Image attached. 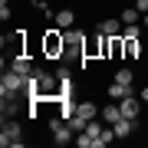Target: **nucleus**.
Returning <instances> with one entry per match:
<instances>
[{"mask_svg": "<svg viewBox=\"0 0 148 148\" xmlns=\"http://www.w3.org/2000/svg\"><path fill=\"white\" fill-rule=\"evenodd\" d=\"M63 86H59V76L46 73V69H33L27 76V99H43V102H53L59 99Z\"/></svg>", "mask_w": 148, "mask_h": 148, "instance_id": "obj_1", "label": "nucleus"}, {"mask_svg": "<svg viewBox=\"0 0 148 148\" xmlns=\"http://www.w3.org/2000/svg\"><path fill=\"white\" fill-rule=\"evenodd\" d=\"M40 53L46 56V59H66V33L56 27H49V30H43V40H40Z\"/></svg>", "mask_w": 148, "mask_h": 148, "instance_id": "obj_2", "label": "nucleus"}, {"mask_svg": "<svg viewBox=\"0 0 148 148\" xmlns=\"http://www.w3.org/2000/svg\"><path fill=\"white\" fill-rule=\"evenodd\" d=\"M27 92V76L13 73V69H3V79H0V95L3 99H20Z\"/></svg>", "mask_w": 148, "mask_h": 148, "instance_id": "obj_3", "label": "nucleus"}, {"mask_svg": "<svg viewBox=\"0 0 148 148\" xmlns=\"http://www.w3.org/2000/svg\"><path fill=\"white\" fill-rule=\"evenodd\" d=\"M0 145H3V148H23V132H20V122H16V119H3Z\"/></svg>", "mask_w": 148, "mask_h": 148, "instance_id": "obj_4", "label": "nucleus"}, {"mask_svg": "<svg viewBox=\"0 0 148 148\" xmlns=\"http://www.w3.org/2000/svg\"><path fill=\"white\" fill-rule=\"evenodd\" d=\"M63 33H66V56H73V53H76V56L82 59V46H86V33H82V30H76V27H73V30H63Z\"/></svg>", "mask_w": 148, "mask_h": 148, "instance_id": "obj_5", "label": "nucleus"}, {"mask_svg": "<svg viewBox=\"0 0 148 148\" xmlns=\"http://www.w3.org/2000/svg\"><path fill=\"white\" fill-rule=\"evenodd\" d=\"M119 109H122V115L125 119H135L138 122V109H142V95H125V99H119Z\"/></svg>", "mask_w": 148, "mask_h": 148, "instance_id": "obj_6", "label": "nucleus"}, {"mask_svg": "<svg viewBox=\"0 0 148 148\" xmlns=\"http://www.w3.org/2000/svg\"><path fill=\"white\" fill-rule=\"evenodd\" d=\"M95 30H99L102 36H122L125 23H122L119 16H109V20H99V23H95Z\"/></svg>", "mask_w": 148, "mask_h": 148, "instance_id": "obj_7", "label": "nucleus"}, {"mask_svg": "<svg viewBox=\"0 0 148 148\" xmlns=\"http://www.w3.org/2000/svg\"><path fill=\"white\" fill-rule=\"evenodd\" d=\"M122 43H125V59H142V53H145L142 36H122Z\"/></svg>", "mask_w": 148, "mask_h": 148, "instance_id": "obj_8", "label": "nucleus"}, {"mask_svg": "<svg viewBox=\"0 0 148 148\" xmlns=\"http://www.w3.org/2000/svg\"><path fill=\"white\" fill-rule=\"evenodd\" d=\"M53 23L59 30H73V23H76V10H69V7H59L56 16H53Z\"/></svg>", "mask_w": 148, "mask_h": 148, "instance_id": "obj_9", "label": "nucleus"}, {"mask_svg": "<svg viewBox=\"0 0 148 148\" xmlns=\"http://www.w3.org/2000/svg\"><path fill=\"white\" fill-rule=\"evenodd\" d=\"M99 119H102V122H106V125H115V122H119V119H125V115H122V109H119V102H115V99H112V102H109V106H106V109H102V112H99Z\"/></svg>", "mask_w": 148, "mask_h": 148, "instance_id": "obj_10", "label": "nucleus"}, {"mask_svg": "<svg viewBox=\"0 0 148 148\" xmlns=\"http://www.w3.org/2000/svg\"><path fill=\"white\" fill-rule=\"evenodd\" d=\"M10 69H13V73H20V76H30V73H33V66H30V53L10 56Z\"/></svg>", "mask_w": 148, "mask_h": 148, "instance_id": "obj_11", "label": "nucleus"}, {"mask_svg": "<svg viewBox=\"0 0 148 148\" xmlns=\"http://www.w3.org/2000/svg\"><path fill=\"white\" fill-rule=\"evenodd\" d=\"M106 89H109V99H115V102H119V99H125V95H132V92H135L132 86H122V82H115V79H112V82L106 86Z\"/></svg>", "mask_w": 148, "mask_h": 148, "instance_id": "obj_12", "label": "nucleus"}, {"mask_svg": "<svg viewBox=\"0 0 148 148\" xmlns=\"http://www.w3.org/2000/svg\"><path fill=\"white\" fill-rule=\"evenodd\" d=\"M115 82H122V86H132L135 82V73H132V66H122V69H115V76H112Z\"/></svg>", "mask_w": 148, "mask_h": 148, "instance_id": "obj_13", "label": "nucleus"}, {"mask_svg": "<svg viewBox=\"0 0 148 148\" xmlns=\"http://www.w3.org/2000/svg\"><path fill=\"white\" fill-rule=\"evenodd\" d=\"M138 16H142V10H138V7H125V10L119 13V20L128 27V23H138Z\"/></svg>", "mask_w": 148, "mask_h": 148, "instance_id": "obj_14", "label": "nucleus"}, {"mask_svg": "<svg viewBox=\"0 0 148 148\" xmlns=\"http://www.w3.org/2000/svg\"><path fill=\"white\" fill-rule=\"evenodd\" d=\"M0 112H3V119H16V112H20V106H16V99H3V106H0Z\"/></svg>", "mask_w": 148, "mask_h": 148, "instance_id": "obj_15", "label": "nucleus"}, {"mask_svg": "<svg viewBox=\"0 0 148 148\" xmlns=\"http://www.w3.org/2000/svg\"><path fill=\"white\" fill-rule=\"evenodd\" d=\"M82 132H86V135H89V138H99V135H102V125H99V122H95V119H92V122H89V125H86V128H82Z\"/></svg>", "mask_w": 148, "mask_h": 148, "instance_id": "obj_16", "label": "nucleus"}, {"mask_svg": "<svg viewBox=\"0 0 148 148\" xmlns=\"http://www.w3.org/2000/svg\"><path fill=\"white\" fill-rule=\"evenodd\" d=\"M10 16H13L10 3H7V0H0V20H10Z\"/></svg>", "mask_w": 148, "mask_h": 148, "instance_id": "obj_17", "label": "nucleus"}, {"mask_svg": "<svg viewBox=\"0 0 148 148\" xmlns=\"http://www.w3.org/2000/svg\"><path fill=\"white\" fill-rule=\"evenodd\" d=\"M135 7H138L142 13H148V0H135Z\"/></svg>", "mask_w": 148, "mask_h": 148, "instance_id": "obj_18", "label": "nucleus"}, {"mask_svg": "<svg viewBox=\"0 0 148 148\" xmlns=\"http://www.w3.org/2000/svg\"><path fill=\"white\" fill-rule=\"evenodd\" d=\"M138 95H142V102H148V82L142 86V92H138Z\"/></svg>", "mask_w": 148, "mask_h": 148, "instance_id": "obj_19", "label": "nucleus"}, {"mask_svg": "<svg viewBox=\"0 0 148 148\" xmlns=\"http://www.w3.org/2000/svg\"><path fill=\"white\" fill-rule=\"evenodd\" d=\"M142 27H145V30H148V13H142Z\"/></svg>", "mask_w": 148, "mask_h": 148, "instance_id": "obj_20", "label": "nucleus"}, {"mask_svg": "<svg viewBox=\"0 0 148 148\" xmlns=\"http://www.w3.org/2000/svg\"><path fill=\"white\" fill-rule=\"evenodd\" d=\"M145 40H148V30H145Z\"/></svg>", "mask_w": 148, "mask_h": 148, "instance_id": "obj_21", "label": "nucleus"}]
</instances>
